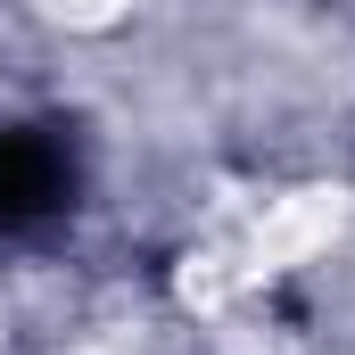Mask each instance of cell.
Here are the masks:
<instances>
[{
  "instance_id": "obj_1",
  "label": "cell",
  "mask_w": 355,
  "mask_h": 355,
  "mask_svg": "<svg viewBox=\"0 0 355 355\" xmlns=\"http://www.w3.org/2000/svg\"><path fill=\"white\" fill-rule=\"evenodd\" d=\"M75 166L50 132H0V232L17 223H42L50 207H67Z\"/></svg>"
}]
</instances>
